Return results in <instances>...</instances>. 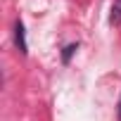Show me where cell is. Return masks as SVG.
<instances>
[{
	"instance_id": "obj_4",
	"label": "cell",
	"mask_w": 121,
	"mask_h": 121,
	"mask_svg": "<svg viewBox=\"0 0 121 121\" xmlns=\"http://www.w3.org/2000/svg\"><path fill=\"white\" fill-rule=\"evenodd\" d=\"M119 121H121V100H119Z\"/></svg>"
},
{
	"instance_id": "obj_1",
	"label": "cell",
	"mask_w": 121,
	"mask_h": 121,
	"mask_svg": "<svg viewBox=\"0 0 121 121\" xmlns=\"http://www.w3.org/2000/svg\"><path fill=\"white\" fill-rule=\"evenodd\" d=\"M14 45H17V50L22 52V55H26L29 52V45H26V33H24V24L17 19L14 22Z\"/></svg>"
},
{
	"instance_id": "obj_2",
	"label": "cell",
	"mask_w": 121,
	"mask_h": 121,
	"mask_svg": "<svg viewBox=\"0 0 121 121\" xmlns=\"http://www.w3.org/2000/svg\"><path fill=\"white\" fill-rule=\"evenodd\" d=\"M109 22H112L114 26H119V24H121V0H116V3H114V7H112V17H109Z\"/></svg>"
},
{
	"instance_id": "obj_3",
	"label": "cell",
	"mask_w": 121,
	"mask_h": 121,
	"mask_svg": "<svg viewBox=\"0 0 121 121\" xmlns=\"http://www.w3.org/2000/svg\"><path fill=\"white\" fill-rule=\"evenodd\" d=\"M78 50V43H71V45H67L64 48V52H62V62L64 64H69V59H71V55Z\"/></svg>"
}]
</instances>
